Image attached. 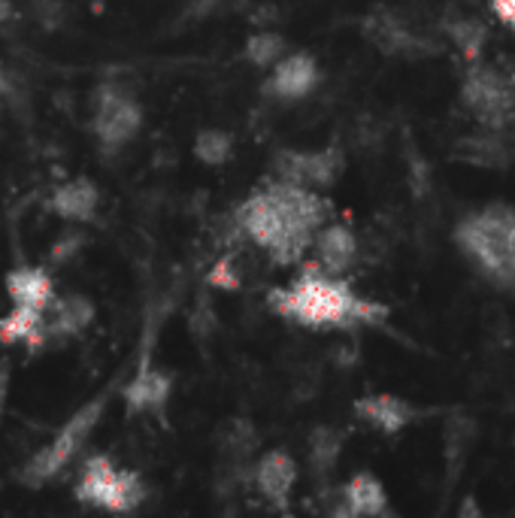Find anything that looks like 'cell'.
I'll use <instances>...</instances> for the list:
<instances>
[{
  "label": "cell",
  "instance_id": "24",
  "mask_svg": "<svg viewBox=\"0 0 515 518\" xmlns=\"http://www.w3.org/2000/svg\"><path fill=\"white\" fill-rule=\"evenodd\" d=\"M255 449H258V431H255V425L252 422H243V419L231 422L228 431H225V437H222L225 458L234 467H243L255 455Z\"/></svg>",
  "mask_w": 515,
  "mask_h": 518
},
{
  "label": "cell",
  "instance_id": "9",
  "mask_svg": "<svg viewBox=\"0 0 515 518\" xmlns=\"http://www.w3.org/2000/svg\"><path fill=\"white\" fill-rule=\"evenodd\" d=\"M279 182L303 185V188H328L343 173L340 149H313V152H279L273 161Z\"/></svg>",
  "mask_w": 515,
  "mask_h": 518
},
{
  "label": "cell",
  "instance_id": "27",
  "mask_svg": "<svg viewBox=\"0 0 515 518\" xmlns=\"http://www.w3.org/2000/svg\"><path fill=\"white\" fill-rule=\"evenodd\" d=\"M64 0H31V16L37 25L55 31L64 22Z\"/></svg>",
  "mask_w": 515,
  "mask_h": 518
},
{
  "label": "cell",
  "instance_id": "25",
  "mask_svg": "<svg viewBox=\"0 0 515 518\" xmlns=\"http://www.w3.org/2000/svg\"><path fill=\"white\" fill-rule=\"evenodd\" d=\"M234 152V140L228 131H219V128H203L194 140V155L197 161L210 164V167H219L231 158Z\"/></svg>",
  "mask_w": 515,
  "mask_h": 518
},
{
  "label": "cell",
  "instance_id": "17",
  "mask_svg": "<svg viewBox=\"0 0 515 518\" xmlns=\"http://www.w3.org/2000/svg\"><path fill=\"white\" fill-rule=\"evenodd\" d=\"M173 379L164 370L140 367L125 388V406L131 412H161L170 400Z\"/></svg>",
  "mask_w": 515,
  "mask_h": 518
},
{
  "label": "cell",
  "instance_id": "21",
  "mask_svg": "<svg viewBox=\"0 0 515 518\" xmlns=\"http://www.w3.org/2000/svg\"><path fill=\"white\" fill-rule=\"evenodd\" d=\"M443 31L449 34L452 46L464 55L467 64L482 61L485 43H488V28H485L482 19L467 16V13H449V16L443 19Z\"/></svg>",
  "mask_w": 515,
  "mask_h": 518
},
{
  "label": "cell",
  "instance_id": "6",
  "mask_svg": "<svg viewBox=\"0 0 515 518\" xmlns=\"http://www.w3.org/2000/svg\"><path fill=\"white\" fill-rule=\"evenodd\" d=\"M461 100L482 128L506 131L515 119V88L494 67L473 61L461 82Z\"/></svg>",
  "mask_w": 515,
  "mask_h": 518
},
{
  "label": "cell",
  "instance_id": "18",
  "mask_svg": "<svg viewBox=\"0 0 515 518\" xmlns=\"http://www.w3.org/2000/svg\"><path fill=\"white\" fill-rule=\"evenodd\" d=\"M7 294L19 306H34L46 313L55 300V282L43 267H16L7 273Z\"/></svg>",
  "mask_w": 515,
  "mask_h": 518
},
{
  "label": "cell",
  "instance_id": "33",
  "mask_svg": "<svg viewBox=\"0 0 515 518\" xmlns=\"http://www.w3.org/2000/svg\"><path fill=\"white\" fill-rule=\"evenodd\" d=\"M197 4H200V10H210V7L219 4V0H197Z\"/></svg>",
  "mask_w": 515,
  "mask_h": 518
},
{
  "label": "cell",
  "instance_id": "23",
  "mask_svg": "<svg viewBox=\"0 0 515 518\" xmlns=\"http://www.w3.org/2000/svg\"><path fill=\"white\" fill-rule=\"evenodd\" d=\"M343 431L334 425H322L309 434V464H313V476L316 479H328L343 455Z\"/></svg>",
  "mask_w": 515,
  "mask_h": 518
},
{
  "label": "cell",
  "instance_id": "22",
  "mask_svg": "<svg viewBox=\"0 0 515 518\" xmlns=\"http://www.w3.org/2000/svg\"><path fill=\"white\" fill-rule=\"evenodd\" d=\"M46 334V313L34 306H19L13 303V313L0 319V343L4 346H19V343H40Z\"/></svg>",
  "mask_w": 515,
  "mask_h": 518
},
{
  "label": "cell",
  "instance_id": "20",
  "mask_svg": "<svg viewBox=\"0 0 515 518\" xmlns=\"http://www.w3.org/2000/svg\"><path fill=\"white\" fill-rule=\"evenodd\" d=\"M46 313H49L46 331L70 337V334H82L94 322V303L85 294H67V297H55Z\"/></svg>",
  "mask_w": 515,
  "mask_h": 518
},
{
  "label": "cell",
  "instance_id": "3",
  "mask_svg": "<svg viewBox=\"0 0 515 518\" xmlns=\"http://www.w3.org/2000/svg\"><path fill=\"white\" fill-rule=\"evenodd\" d=\"M452 237L488 282L515 291V206L494 200L464 216Z\"/></svg>",
  "mask_w": 515,
  "mask_h": 518
},
{
  "label": "cell",
  "instance_id": "30",
  "mask_svg": "<svg viewBox=\"0 0 515 518\" xmlns=\"http://www.w3.org/2000/svg\"><path fill=\"white\" fill-rule=\"evenodd\" d=\"M16 19H19L16 7L10 4V0H0V34L10 31V28L16 25Z\"/></svg>",
  "mask_w": 515,
  "mask_h": 518
},
{
  "label": "cell",
  "instance_id": "10",
  "mask_svg": "<svg viewBox=\"0 0 515 518\" xmlns=\"http://www.w3.org/2000/svg\"><path fill=\"white\" fill-rule=\"evenodd\" d=\"M270 70L273 73L267 79V94H273L279 100H300L319 85V67L309 52L282 55Z\"/></svg>",
  "mask_w": 515,
  "mask_h": 518
},
{
  "label": "cell",
  "instance_id": "11",
  "mask_svg": "<svg viewBox=\"0 0 515 518\" xmlns=\"http://www.w3.org/2000/svg\"><path fill=\"white\" fill-rule=\"evenodd\" d=\"M355 416L382 434H397L416 422L422 412L409 400L394 397V394H367V397L355 400Z\"/></svg>",
  "mask_w": 515,
  "mask_h": 518
},
{
  "label": "cell",
  "instance_id": "19",
  "mask_svg": "<svg viewBox=\"0 0 515 518\" xmlns=\"http://www.w3.org/2000/svg\"><path fill=\"white\" fill-rule=\"evenodd\" d=\"M476 422L467 419V416H449L446 428H443V458H446V488L458 482L467 458H470V449L476 443Z\"/></svg>",
  "mask_w": 515,
  "mask_h": 518
},
{
  "label": "cell",
  "instance_id": "4",
  "mask_svg": "<svg viewBox=\"0 0 515 518\" xmlns=\"http://www.w3.org/2000/svg\"><path fill=\"white\" fill-rule=\"evenodd\" d=\"M103 409H107V394H97L91 397L79 412L67 419V425L52 437V443H46L28 464H25V473L22 479L28 485H46L49 479H55L79 452L82 446L88 443V437L94 434L97 422L103 419Z\"/></svg>",
  "mask_w": 515,
  "mask_h": 518
},
{
  "label": "cell",
  "instance_id": "34",
  "mask_svg": "<svg viewBox=\"0 0 515 518\" xmlns=\"http://www.w3.org/2000/svg\"><path fill=\"white\" fill-rule=\"evenodd\" d=\"M509 85L515 88V70H512V76H509Z\"/></svg>",
  "mask_w": 515,
  "mask_h": 518
},
{
  "label": "cell",
  "instance_id": "29",
  "mask_svg": "<svg viewBox=\"0 0 515 518\" xmlns=\"http://www.w3.org/2000/svg\"><path fill=\"white\" fill-rule=\"evenodd\" d=\"M210 282H213V285H222V288H237V285H240V279H237V273L231 270V261H228V258H225L222 264L213 267Z\"/></svg>",
  "mask_w": 515,
  "mask_h": 518
},
{
  "label": "cell",
  "instance_id": "35",
  "mask_svg": "<svg viewBox=\"0 0 515 518\" xmlns=\"http://www.w3.org/2000/svg\"><path fill=\"white\" fill-rule=\"evenodd\" d=\"M0 88H4V79H0Z\"/></svg>",
  "mask_w": 515,
  "mask_h": 518
},
{
  "label": "cell",
  "instance_id": "7",
  "mask_svg": "<svg viewBox=\"0 0 515 518\" xmlns=\"http://www.w3.org/2000/svg\"><path fill=\"white\" fill-rule=\"evenodd\" d=\"M361 31L364 37L382 52V55H394V58H409V61H419V58H431V55H440L443 46L425 34V31H416L403 22L400 13L388 10V7H376L364 22H361Z\"/></svg>",
  "mask_w": 515,
  "mask_h": 518
},
{
  "label": "cell",
  "instance_id": "13",
  "mask_svg": "<svg viewBox=\"0 0 515 518\" xmlns=\"http://www.w3.org/2000/svg\"><path fill=\"white\" fill-rule=\"evenodd\" d=\"M455 158L470 167H482V170H506L515 155H512V146L506 143L503 131L482 128L455 143Z\"/></svg>",
  "mask_w": 515,
  "mask_h": 518
},
{
  "label": "cell",
  "instance_id": "28",
  "mask_svg": "<svg viewBox=\"0 0 515 518\" xmlns=\"http://www.w3.org/2000/svg\"><path fill=\"white\" fill-rule=\"evenodd\" d=\"M491 13L497 16L503 28L515 34V0H491Z\"/></svg>",
  "mask_w": 515,
  "mask_h": 518
},
{
  "label": "cell",
  "instance_id": "5",
  "mask_svg": "<svg viewBox=\"0 0 515 518\" xmlns=\"http://www.w3.org/2000/svg\"><path fill=\"white\" fill-rule=\"evenodd\" d=\"M76 497L107 512H134L146 500V485L137 473L119 470L107 455H94L79 473Z\"/></svg>",
  "mask_w": 515,
  "mask_h": 518
},
{
  "label": "cell",
  "instance_id": "16",
  "mask_svg": "<svg viewBox=\"0 0 515 518\" xmlns=\"http://www.w3.org/2000/svg\"><path fill=\"white\" fill-rule=\"evenodd\" d=\"M313 246H316V255H319V267L331 276H343L358 258L355 234L346 225L319 228L316 237H313Z\"/></svg>",
  "mask_w": 515,
  "mask_h": 518
},
{
  "label": "cell",
  "instance_id": "2",
  "mask_svg": "<svg viewBox=\"0 0 515 518\" xmlns=\"http://www.w3.org/2000/svg\"><path fill=\"white\" fill-rule=\"evenodd\" d=\"M270 306L276 316L313 331L382 325L388 319L385 303L358 297L340 276L325 273L319 264L306 267L288 288L270 291Z\"/></svg>",
  "mask_w": 515,
  "mask_h": 518
},
{
  "label": "cell",
  "instance_id": "15",
  "mask_svg": "<svg viewBox=\"0 0 515 518\" xmlns=\"http://www.w3.org/2000/svg\"><path fill=\"white\" fill-rule=\"evenodd\" d=\"M255 488L264 500L276 503V506H285L288 503V494L297 482V464L288 452L282 449H273L267 452L258 464H255Z\"/></svg>",
  "mask_w": 515,
  "mask_h": 518
},
{
  "label": "cell",
  "instance_id": "8",
  "mask_svg": "<svg viewBox=\"0 0 515 518\" xmlns=\"http://www.w3.org/2000/svg\"><path fill=\"white\" fill-rule=\"evenodd\" d=\"M140 125H143L140 103L122 88L103 85V91L97 97V107H94V122H91L97 143L107 152L125 149L140 134Z\"/></svg>",
  "mask_w": 515,
  "mask_h": 518
},
{
  "label": "cell",
  "instance_id": "32",
  "mask_svg": "<svg viewBox=\"0 0 515 518\" xmlns=\"http://www.w3.org/2000/svg\"><path fill=\"white\" fill-rule=\"evenodd\" d=\"M458 515H461V518H470V515H479V503H476L473 497H467V500H464V506L458 509Z\"/></svg>",
  "mask_w": 515,
  "mask_h": 518
},
{
  "label": "cell",
  "instance_id": "26",
  "mask_svg": "<svg viewBox=\"0 0 515 518\" xmlns=\"http://www.w3.org/2000/svg\"><path fill=\"white\" fill-rule=\"evenodd\" d=\"M285 40L273 31H258L246 40V58L255 67H273L282 55H285Z\"/></svg>",
  "mask_w": 515,
  "mask_h": 518
},
{
  "label": "cell",
  "instance_id": "14",
  "mask_svg": "<svg viewBox=\"0 0 515 518\" xmlns=\"http://www.w3.org/2000/svg\"><path fill=\"white\" fill-rule=\"evenodd\" d=\"M97 206H100V191L91 179L79 176L70 179L64 185H58L49 197V210L73 225H85L97 216Z\"/></svg>",
  "mask_w": 515,
  "mask_h": 518
},
{
  "label": "cell",
  "instance_id": "31",
  "mask_svg": "<svg viewBox=\"0 0 515 518\" xmlns=\"http://www.w3.org/2000/svg\"><path fill=\"white\" fill-rule=\"evenodd\" d=\"M7 394H10V364L0 358V416H4Z\"/></svg>",
  "mask_w": 515,
  "mask_h": 518
},
{
  "label": "cell",
  "instance_id": "12",
  "mask_svg": "<svg viewBox=\"0 0 515 518\" xmlns=\"http://www.w3.org/2000/svg\"><path fill=\"white\" fill-rule=\"evenodd\" d=\"M388 494L385 485L373 476V473H355L340 491H337V503L331 506V515H388Z\"/></svg>",
  "mask_w": 515,
  "mask_h": 518
},
{
  "label": "cell",
  "instance_id": "1",
  "mask_svg": "<svg viewBox=\"0 0 515 518\" xmlns=\"http://www.w3.org/2000/svg\"><path fill=\"white\" fill-rule=\"evenodd\" d=\"M331 206L316 188L273 182L252 194L237 213L246 237L261 246L276 264H294L313 246L316 231L328 222Z\"/></svg>",
  "mask_w": 515,
  "mask_h": 518
}]
</instances>
